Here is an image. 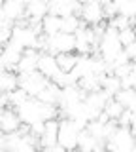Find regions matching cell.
I'll return each mask as SVG.
<instances>
[{
	"instance_id": "obj_1",
	"label": "cell",
	"mask_w": 136,
	"mask_h": 152,
	"mask_svg": "<svg viewBox=\"0 0 136 152\" xmlns=\"http://www.w3.org/2000/svg\"><path fill=\"white\" fill-rule=\"evenodd\" d=\"M40 34H44L42 31H36L29 25V19H21L15 27L12 28V42L17 44L23 50H29V48H38V40H40Z\"/></svg>"
},
{
	"instance_id": "obj_2",
	"label": "cell",
	"mask_w": 136,
	"mask_h": 152,
	"mask_svg": "<svg viewBox=\"0 0 136 152\" xmlns=\"http://www.w3.org/2000/svg\"><path fill=\"white\" fill-rule=\"evenodd\" d=\"M123 51V44L119 40V31H115L114 27L108 25V31L104 32V36L100 38V44H98V55L106 61V63L114 65L115 57Z\"/></svg>"
},
{
	"instance_id": "obj_3",
	"label": "cell",
	"mask_w": 136,
	"mask_h": 152,
	"mask_svg": "<svg viewBox=\"0 0 136 152\" xmlns=\"http://www.w3.org/2000/svg\"><path fill=\"white\" fill-rule=\"evenodd\" d=\"M83 129L74 120L64 118V120H60V126H59V141L57 142L63 148L74 152V150H78V141H79V133Z\"/></svg>"
},
{
	"instance_id": "obj_4",
	"label": "cell",
	"mask_w": 136,
	"mask_h": 152,
	"mask_svg": "<svg viewBox=\"0 0 136 152\" xmlns=\"http://www.w3.org/2000/svg\"><path fill=\"white\" fill-rule=\"evenodd\" d=\"M49 82L51 80L45 78L40 70H34V72H29V74H19V88L25 89L29 93V97H38L47 88Z\"/></svg>"
},
{
	"instance_id": "obj_5",
	"label": "cell",
	"mask_w": 136,
	"mask_h": 152,
	"mask_svg": "<svg viewBox=\"0 0 136 152\" xmlns=\"http://www.w3.org/2000/svg\"><path fill=\"white\" fill-rule=\"evenodd\" d=\"M76 50V34L70 32H57L53 36H47V51L53 55L59 53H72Z\"/></svg>"
},
{
	"instance_id": "obj_6",
	"label": "cell",
	"mask_w": 136,
	"mask_h": 152,
	"mask_svg": "<svg viewBox=\"0 0 136 152\" xmlns=\"http://www.w3.org/2000/svg\"><path fill=\"white\" fill-rule=\"evenodd\" d=\"M81 21L89 27H95L98 23L104 21V4L102 2H89L81 4V12H79Z\"/></svg>"
},
{
	"instance_id": "obj_7",
	"label": "cell",
	"mask_w": 136,
	"mask_h": 152,
	"mask_svg": "<svg viewBox=\"0 0 136 152\" xmlns=\"http://www.w3.org/2000/svg\"><path fill=\"white\" fill-rule=\"evenodd\" d=\"M38 70L45 76V78H49L51 82H53V80L59 76V72H60L57 57H55L53 53H49V51H42L40 59H38Z\"/></svg>"
},
{
	"instance_id": "obj_8",
	"label": "cell",
	"mask_w": 136,
	"mask_h": 152,
	"mask_svg": "<svg viewBox=\"0 0 136 152\" xmlns=\"http://www.w3.org/2000/svg\"><path fill=\"white\" fill-rule=\"evenodd\" d=\"M23 48H19L17 44H13V42L10 40L6 46L0 50V57H2V61H4V65H6V69L8 70H12V69H17V65H19V61H21V57H23Z\"/></svg>"
},
{
	"instance_id": "obj_9",
	"label": "cell",
	"mask_w": 136,
	"mask_h": 152,
	"mask_svg": "<svg viewBox=\"0 0 136 152\" xmlns=\"http://www.w3.org/2000/svg\"><path fill=\"white\" fill-rule=\"evenodd\" d=\"M23 126L19 114L17 110H13V108H4L2 112H0V129L4 133H15L19 131Z\"/></svg>"
},
{
	"instance_id": "obj_10",
	"label": "cell",
	"mask_w": 136,
	"mask_h": 152,
	"mask_svg": "<svg viewBox=\"0 0 136 152\" xmlns=\"http://www.w3.org/2000/svg\"><path fill=\"white\" fill-rule=\"evenodd\" d=\"M59 126H60V120H47L45 122V129L40 137V148H49V146H55L59 145Z\"/></svg>"
},
{
	"instance_id": "obj_11",
	"label": "cell",
	"mask_w": 136,
	"mask_h": 152,
	"mask_svg": "<svg viewBox=\"0 0 136 152\" xmlns=\"http://www.w3.org/2000/svg\"><path fill=\"white\" fill-rule=\"evenodd\" d=\"M25 10H27V6L23 0H6L4 8H2V13L10 23H13V21L19 23L21 19H25Z\"/></svg>"
},
{
	"instance_id": "obj_12",
	"label": "cell",
	"mask_w": 136,
	"mask_h": 152,
	"mask_svg": "<svg viewBox=\"0 0 136 152\" xmlns=\"http://www.w3.org/2000/svg\"><path fill=\"white\" fill-rule=\"evenodd\" d=\"M40 53L42 51L34 50V48H29V50L23 51V57L17 65V70L21 74H29V72H34L38 70V59H40Z\"/></svg>"
},
{
	"instance_id": "obj_13",
	"label": "cell",
	"mask_w": 136,
	"mask_h": 152,
	"mask_svg": "<svg viewBox=\"0 0 136 152\" xmlns=\"http://www.w3.org/2000/svg\"><path fill=\"white\" fill-rule=\"evenodd\" d=\"M45 15H49V2L47 0H32L27 4L25 17L29 21H42Z\"/></svg>"
},
{
	"instance_id": "obj_14",
	"label": "cell",
	"mask_w": 136,
	"mask_h": 152,
	"mask_svg": "<svg viewBox=\"0 0 136 152\" xmlns=\"http://www.w3.org/2000/svg\"><path fill=\"white\" fill-rule=\"evenodd\" d=\"M106 76V74H104ZM78 88L85 93H93V91H98L102 89V76L100 74H87V76H81L78 80Z\"/></svg>"
},
{
	"instance_id": "obj_15",
	"label": "cell",
	"mask_w": 136,
	"mask_h": 152,
	"mask_svg": "<svg viewBox=\"0 0 136 152\" xmlns=\"http://www.w3.org/2000/svg\"><path fill=\"white\" fill-rule=\"evenodd\" d=\"M60 93H63V88H60V86H57L55 82H49V84H47V88H45L36 99H40L42 103L59 104V101H60Z\"/></svg>"
},
{
	"instance_id": "obj_16",
	"label": "cell",
	"mask_w": 136,
	"mask_h": 152,
	"mask_svg": "<svg viewBox=\"0 0 136 152\" xmlns=\"http://www.w3.org/2000/svg\"><path fill=\"white\" fill-rule=\"evenodd\" d=\"M96 148H102V142L95 139L87 129H83L79 133V141H78V150L79 152H93Z\"/></svg>"
},
{
	"instance_id": "obj_17",
	"label": "cell",
	"mask_w": 136,
	"mask_h": 152,
	"mask_svg": "<svg viewBox=\"0 0 136 152\" xmlns=\"http://www.w3.org/2000/svg\"><path fill=\"white\" fill-rule=\"evenodd\" d=\"M19 88V76L12 70L0 72V93H10Z\"/></svg>"
},
{
	"instance_id": "obj_18",
	"label": "cell",
	"mask_w": 136,
	"mask_h": 152,
	"mask_svg": "<svg viewBox=\"0 0 136 152\" xmlns=\"http://www.w3.org/2000/svg\"><path fill=\"white\" fill-rule=\"evenodd\" d=\"M60 21H63V17H59V15H53V13L45 15L42 19V32L45 36H53L57 32H60Z\"/></svg>"
},
{
	"instance_id": "obj_19",
	"label": "cell",
	"mask_w": 136,
	"mask_h": 152,
	"mask_svg": "<svg viewBox=\"0 0 136 152\" xmlns=\"http://www.w3.org/2000/svg\"><path fill=\"white\" fill-rule=\"evenodd\" d=\"M85 23L81 21V17L78 13H72V15H64L63 21H60V32H70V34H76V32L81 28Z\"/></svg>"
},
{
	"instance_id": "obj_20",
	"label": "cell",
	"mask_w": 136,
	"mask_h": 152,
	"mask_svg": "<svg viewBox=\"0 0 136 152\" xmlns=\"http://www.w3.org/2000/svg\"><path fill=\"white\" fill-rule=\"evenodd\" d=\"M102 89L110 95V97H115L117 91H121L123 89V86H121V78H117L115 74H106L102 76Z\"/></svg>"
},
{
	"instance_id": "obj_21",
	"label": "cell",
	"mask_w": 136,
	"mask_h": 152,
	"mask_svg": "<svg viewBox=\"0 0 136 152\" xmlns=\"http://www.w3.org/2000/svg\"><path fill=\"white\" fill-rule=\"evenodd\" d=\"M55 57H57L59 69L63 70V72H72V70L76 69L78 61H79V57L74 55V53H59V55H55Z\"/></svg>"
},
{
	"instance_id": "obj_22",
	"label": "cell",
	"mask_w": 136,
	"mask_h": 152,
	"mask_svg": "<svg viewBox=\"0 0 136 152\" xmlns=\"http://www.w3.org/2000/svg\"><path fill=\"white\" fill-rule=\"evenodd\" d=\"M6 99H8V107H13V108H17V107H21V104L25 103L27 99H29V93H27L25 89L17 88V89H13V91L6 93Z\"/></svg>"
},
{
	"instance_id": "obj_23",
	"label": "cell",
	"mask_w": 136,
	"mask_h": 152,
	"mask_svg": "<svg viewBox=\"0 0 136 152\" xmlns=\"http://www.w3.org/2000/svg\"><path fill=\"white\" fill-rule=\"evenodd\" d=\"M134 25H136V17H127V15H121V13H117L115 17L110 19V27H114L115 31H125V28Z\"/></svg>"
},
{
	"instance_id": "obj_24",
	"label": "cell",
	"mask_w": 136,
	"mask_h": 152,
	"mask_svg": "<svg viewBox=\"0 0 136 152\" xmlns=\"http://www.w3.org/2000/svg\"><path fill=\"white\" fill-rule=\"evenodd\" d=\"M123 110H125V107L117 101L115 97H112L110 101L106 103V107H104V112L110 116V120H119V116L123 114Z\"/></svg>"
},
{
	"instance_id": "obj_25",
	"label": "cell",
	"mask_w": 136,
	"mask_h": 152,
	"mask_svg": "<svg viewBox=\"0 0 136 152\" xmlns=\"http://www.w3.org/2000/svg\"><path fill=\"white\" fill-rule=\"evenodd\" d=\"M119 40H121V44H123V48L130 46V44H132V42L136 40V32H134V28H132V27H129V28H125V31H119Z\"/></svg>"
},
{
	"instance_id": "obj_26",
	"label": "cell",
	"mask_w": 136,
	"mask_h": 152,
	"mask_svg": "<svg viewBox=\"0 0 136 152\" xmlns=\"http://www.w3.org/2000/svg\"><path fill=\"white\" fill-rule=\"evenodd\" d=\"M132 70V63H127V65H115L112 66V74H115L117 78H127Z\"/></svg>"
},
{
	"instance_id": "obj_27",
	"label": "cell",
	"mask_w": 136,
	"mask_h": 152,
	"mask_svg": "<svg viewBox=\"0 0 136 152\" xmlns=\"http://www.w3.org/2000/svg\"><path fill=\"white\" fill-rule=\"evenodd\" d=\"M132 110L130 108H125L123 114L119 116V120H117V126H121V127H130V124H132Z\"/></svg>"
},
{
	"instance_id": "obj_28",
	"label": "cell",
	"mask_w": 136,
	"mask_h": 152,
	"mask_svg": "<svg viewBox=\"0 0 136 152\" xmlns=\"http://www.w3.org/2000/svg\"><path fill=\"white\" fill-rule=\"evenodd\" d=\"M117 6L114 4V0H108V2H104V17H115L117 15Z\"/></svg>"
},
{
	"instance_id": "obj_29",
	"label": "cell",
	"mask_w": 136,
	"mask_h": 152,
	"mask_svg": "<svg viewBox=\"0 0 136 152\" xmlns=\"http://www.w3.org/2000/svg\"><path fill=\"white\" fill-rule=\"evenodd\" d=\"M123 50L127 51V55L130 57V61H134V59H136V40H134V42H132V44H130V46L123 48Z\"/></svg>"
},
{
	"instance_id": "obj_30",
	"label": "cell",
	"mask_w": 136,
	"mask_h": 152,
	"mask_svg": "<svg viewBox=\"0 0 136 152\" xmlns=\"http://www.w3.org/2000/svg\"><path fill=\"white\" fill-rule=\"evenodd\" d=\"M6 137H8V133H4L0 129V148H6Z\"/></svg>"
},
{
	"instance_id": "obj_31",
	"label": "cell",
	"mask_w": 136,
	"mask_h": 152,
	"mask_svg": "<svg viewBox=\"0 0 136 152\" xmlns=\"http://www.w3.org/2000/svg\"><path fill=\"white\" fill-rule=\"evenodd\" d=\"M6 104H8L6 93H0V110H2V108H6Z\"/></svg>"
},
{
	"instance_id": "obj_32",
	"label": "cell",
	"mask_w": 136,
	"mask_h": 152,
	"mask_svg": "<svg viewBox=\"0 0 136 152\" xmlns=\"http://www.w3.org/2000/svg\"><path fill=\"white\" fill-rule=\"evenodd\" d=\"M79 4H89V2H102V0H78Z\"/></svg>"
},
{
	"instance_id": "obj_33",
	"label": "cell",
	"mask_w": 136,
	"mask_h": 152,
	"mask_svg": "<svg viewBox=\"0 0 136 152\" xmlns=\"http://www.w3.org/2000/svg\"><path fill=\"white\" fill-rule=\"evenodd\" d=\"M4 70H8V69H6V65H4L2 57H0V72H4Z\"/></svg>"
},
{
	"instance_id": "obj_34",
	"label": "cell",
	"mask_w": 136,
	"mask_h": 152,
	"mask_svg": "<svg viewBox=\"0 0 136 152\" xmlns=\"http://www.w3.org/2000/svg\"><path fill=\"white\" fill-rule=\"evenodd\" d=\"M93 152H106V150H102V148H96V150H93Z\"/></svg>"
},
{
	"instance_id": "obj_35",
	"label": "cell",
	"mask_w": 136,
	"mask_h": 152,
	"mask_svg": "<svg viewBox=\"0 0 136 152\" xmlns=\"http://www.w3.org/2000/svg\"><path fill=\"white\" fill-rule=\"evenodd\" d=\"M132 152H136V145H134V146H132Z\"/></svg>"
},
{
	"instance_id": "obj_36",
	"label": "cell",
	"mask_w": 136,
	"mask_h": 152,
	"mask_svg": "<svg viewBox=\"0 0 136 152\" xmlns=\"http://www.w3.org/2000/svg\"><path fill=\"white\" fill-rule=\"evenodd\" d=\"M30 152H38V150H30Z\"/></svg>"
}]
</instances>
